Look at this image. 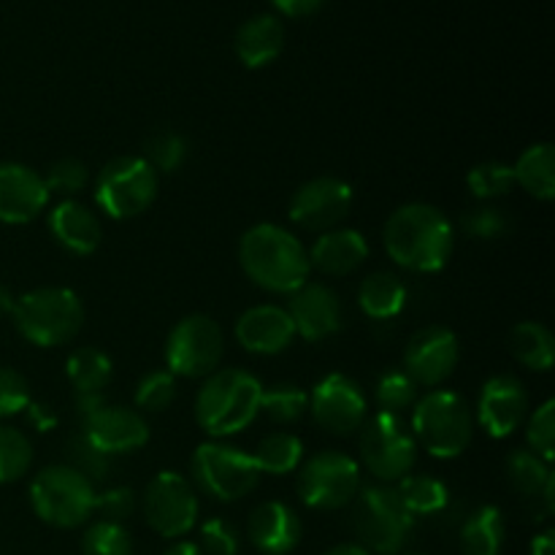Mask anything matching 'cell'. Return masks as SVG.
Here are the masks:
<instances>
[{
  "mask_svg": "<svg viewBox=\"0 0 555 555\" xmlns=\"http://www.w3.org/2000/svg\"><path fill=\"white\" fill-rule=\"evenodd\" d=\"M309 266L325 276H350L366 263L369 244L363 233L352 228H334L320 233L318 242L307 249Z\"/></svg>",
  "mask_w": 555,
  "mask_h": 555,
  "instance_id": "cb8c5ba5",
  "label": "cell"
},
{
  "mask_svg": "<svg viewBox=\"0 0 555 555\" xmlns=\"http://www.w3.org/2000/svg\"><path fill=\"white\" fill-rule=\"evenodd\" d=\"M526 442H529L531 453L545 459L551 464L555 450V401L547 399L534 410V415L526 423Z\"/></svg>",
  "mask_w": 555,
  "mask_h": 555,
  "instance_id": "7bdbcfd3",
  "label": "cell"
},
{
  "mask_svg": "<svg viewBox=\"0 0 555 555\" xmlns=\"http://www.w3.org/2000/svg\"><path fill=\"white\" fill-rule=\"evenodd\" d=\"M65 374H68V383L76 390V396H90L103 393V388L112 383L114 366L112 358L98 347H79V350L70 352Z\"/></svg>",
  "mask_w": 555,
  "mask_h": 555,
  "instance_id": "f546056e",
  "label": "cell"
},
{
  "mask_svg": "<svg viewBox=\"0 0 555 555\" xmlns=\"http://www.w3.org/2000/svg\"><path fill=\"white\" fill-rule=\"evenodd\" d=\"M301 518L285 502H263L253 509L247 534L263 555H287L301 542Z\"/></svg>",
  "mask_w": 555,
  "mask_h": 555,
  "instance_id": "7402d4cb",
  "label": "cell"
},
{
  "mask_svg": "<svg viewBox=\"0 0 555 555\" xmlns=\"http://www.w3.org/2000/svg\"><path fill=\"white\" fill-rule=\"evenodd\" d=\"M260 412L280 426H293L309 412V393L293 383L271 385L260 393Z\"/></svg>",
  "mask_w": 555,
  "mask_h": 555,
  "instance_id": "d6a6232c",
  "label": "cell"
},
{
  "mask_svg": "<svg viewBox=\"0 0 555 555\" xmlns=\"http://www.w3.org/2000/svg\"><path fill=\"white\" fill-rule=\"evenodd\" d=\"M163 555H204V551L195 542H173Z\"/></svg>",
  "mask_w": 555,
  "mask_h": 555,
  "instance_id": "f5cc1de1",
  "label": "cell"
},
{
  "mask_svg": "<svg viewBox=\"0 0 555 555\" xmlns=\"http://www.w3.org/2000/svg\"><path fill=\"white\" fill-rule=\"evenodd\" d=\"M177 399V377L168 369L144 374L135 388V410L141 412H163Z\"/></svg>",
  "mask_w": 555,
  "mask_h": 555,
  "instance_id": "60d3db41",
  "label": "cell"
},
{
  "mask_svg": "<svg viewBox=\"0 0 555 555\" xmlns=\"http://www.w3.org/2000/svg\"><path fill=\"white\" fill-rule=\"evenodd\" d=\"M193 477L217 502H238L258 488L260 472L253 455L225 442H206L193 455Z\"/></svg>",
  "mask_w": 555,
  "mask_h": 555,
  "instance_id": "8fae6325",
  "label": "cell"
},
{
  "mask_svg": "<svg viewBox=\"0 0 555 555\" xmlns=\"http://www.w3.org/2000/svg\"><path fill=\"white\" fill-rule=\"evenodd\" d=\"M238 545V531L236 526L228 524L225 518H209L201 526V551L204 555H236Z\"/></svg>",
  "mask_w": 555,
  "mask_h": 555,
  "instance_id": "f6af8a7d",
  "label": "cell"
},
{
  "mask_svg": "<svg viewBox=\"0 0 555 555\" xmlns=\"http://www.w3.org/2000/svg\"><path fill=\"white\" fill-rule=\"evenodd\" d=\"M49 233L70 255H92L103 242V225L95 211L74 198L49 209Z\"/></svg>",
  "mask_w": 555,
  "mask_h": 555,
  "instance_id": "603a6c76",
  "label": "cell"
},
{
  "mask_svg": "<svg viewBox=\"0 0 555 555\" xmlns=\"http://www.w3.org/2000/svg\"><path fill=\"white\" fill-rule=\"evenodd\" d=\"M27 417H30V423L38 428V431H49V428L57 426V415H54L47 404H33L30 401V406H27Z\"/></svg>",
  "mask_w": 555,
  "mask_h": 555,
  "instance_id": "681fc988",
  "label": "cell"
},
{
  "mask_svg": "<svg viewBox=\"0 0 555 555\" xmlns=\"http://www.w3.org/2000/svg\"><path fill=\"white\" fill-rule=\"evenodd\" d=\"M95 486L68 464L38 472L30 482L33 513L54 529H76L95 513Z\"/></svg>",
  "mask_w": 555,
  "mask_h": 555,
  "instance_id": "52a82bcc",
  "label": "cell"
},
{
  "mask_svg": "<svg viewBox=\"0 0 555 555\" xmlns=\"http://www.w3.org/2000/svg\"><path fill=\"white\" fill-rule=\"evenodd\" d=\"M271 3L291 16H307L312 11H318L325 0H271Z\"/></svg>",
  "mask_w": 555,
  "mask_h": 555,
  "instance_id": "c3c4849f",
  "label": "cell"
},
{
  "mask_svg": "<svg viewBox=\"0 0 555 555\" xmlns=\"http://www.w3.org/2000/svg\"><path fill=\"white\" fill-rule=\"evenodd\" d=\"M95 513H101V520L108 524H122L135 513V491L128 486L106 488L95 496Z\"/></svg>",
  "mask_w": 555,
  "mask_h": 555,
  "instance_id": "7dc6e473",
  "label": "cell"
},
{
  "mask_svg": "<svg viewBox=\"0 0 555 555\" xmlns=\"http://www.w3.org/2000/svg\"><path fill=\"white\" fill-rule=\"evenodd\" d=\"M459 358L461 347L453 331L444 325H426L406 341L404 372L417 388H439L453 377Z\"/></svg>",
  "mask_w": 555,
  "mask_h": 555,
  "instance_id": "9a60e30c",
  "label": "cell"
},
{
  "mask_svg": "<svg viewBox=\"0 0 555 555\" xmlns=\"http://www.w3.org/2000/svg\"><path fill=\"white\" fill-rule=\"evenodd\" d=\"M30 385L20 372L0 366V417L20 415L30 406Z\"/></svg>",
  "mask_w": 555,
  "mask_h": 555,
  "instance_id": "bcb514c9",
  "label": "cell"
},
{
  "mask_svg": "<svg viewBox=\"0 0 555 555\" xmlns=\"http://www.w3.org/2000/svg\"><path fill=\"white\" fill-rule=\"evenodd\" d=\"M144 160L160 173H173L182 168V163L188 160V139L173 130H157L146 139L144 144Z\"/></svg>",
  "mask_w": 555,
  "mask_h": 555,
  "instance_id": "8d00e7d4",
  "label": "cell"
},
{
  "mask_svg": "<svg viewBox=\"0 0 555 555\" xmlns=\"http://www.w3.org/2000/svg\"><path fill=\"white\" fill-rule=\"evenodd\" d=\"M81 553L85 555H133V537L122 524L98 520L81 537Z\"/></svg>",
  "mask_w": 555,
  "mask_h": 555,
  "instance_id": "ab89813d",
  "label": "cell"
},
{
  "mask_svg": "<svg viewBox=\"0 0 555 555\" xmlns=\"http://www.w3.org/2000/svg\"><path fill=\"white\" fill-rule=\"evenodd\" d=\"M263 385L244 369H217L195 396V421L209 437L225 439L244 431L260 415Z\"/></svg>",
  "mask_w": 555,
  "mask_h": 555,
  "instance_id": "3957f363",
  "label": "cell"
},
{
  "mask_svg": "<svg viewBox=\"0 0 555 555\" xmlns=\"http://www.w3.org/2000/svg\"><path fill=\"white\" fill-rule=\"evenodd\" d=\"M16 307V298L11 296V291L5 285H0V318H11Z\"/></svg>",
  "mask_w": 555,
  "mask_h": 555,
  "instance_id": "816d5d0a",
  "label": "cell"
},
{
  "mask_svg": "<svg viewBox=\"0 0 555 555\" xmlns=\"http://www.w3.org/2000/svg\"><path fill=\"white\" fill-rule=\"evenodd\" d=\"M509 350L515 361L531 372H551L555 363V339L551 328L534 320H524L509 334Z\"/></svg>",
  "mask_w": 555,
  "mask_h": 555,
  "instance_id": "f1b7e54d",
  "label": "cell"
},
{
  "mask_svg": "<svg viewBox=\"0 0 555 555\" xmlns=\"http://www.w3.org/2000/svg\"><path fill=\"white\" fill-rule=\"evenodd\" d=\"M160 177L155 168L135 155L108 160L95 179V204L112 220H133L144 215L157 198Z\"/></svg>",
  "mask_w": 555,
  "mask_h": 555,
  "instance_id": "ba28073f",
  "label": "cell"
},
{
  "mask_svg": "<svg viewBox=\"0 0 555 555\" xmlns=\"http://www.w3.org/2000/svg\"><path fill=\"white\" fill-rule=\"evenodd\" d=\"M406 555H423V553H406Z\"/></svg>",
  "mask_w": 555,
  "mask_h": 555,
  "instance_id": "11a10c76",
  "label": "cell"
},
{
  "mask_svg": "<svg viewBox=\"0 0 555 555\" xmlns=\"http://www.w3.org/2000/svg\"><path fill=\"white\" fill-rule=\"evenodd\" d=\"M43 177L22 163H0V222L27 225L49 206Z\"/></svg>",
  "mask_w": 555,
  "mask_h": 555,
  "instance_id": "d6986e66",
  "label": "cell"
},
{
  "mask_svg": "<svg viewBox=\"0 0 555 555\" xmlns=\"http://www.w3.org/2000/svg\"><path fill=\"white\" fill-rule=\"evenodd\" d=\"M90 182V171L76 157H63V160L52 163L49 171L43 173V184H47L49 195H63V198H74L76 193L87 188Z\"/></svg>",
  "mask_w": 555,
  "mask_h": 555,
  "instance_id": "b9f144b4",
  "label": "cell"
},
{
  "mask_svg": "<svg viewBox=\"0 0 555 555\" xmlns=\"http://www.w3.org/2000/svg\"><path fill=\"white\" fill-rule=\"evenodd\" d=\"M515 184L540 201L555 198V150L553 144H531L513 166Z\"/></svg>",
  "mask_w": 555,
  "mask_h": 555,
  "instance_id": "83f0119b",
  "label": "cell"
},
{
  "mask_svg": "<svg viewBox=\"0 0 555 555\" xmlns=\"http://www.w3.org/2000/svg\"><path fill=\"white\" fill-rule=\"evenodd\" d=\"M504 537H507V524H504L502 509L482 504L475 513L466 515L459 545L464 555H499L504 547Z\"/></svg>",
  "mask_w": 555,
  "mask_h": 555,
  "instance_id": "484cf974",
  "label": "cell"
},
{
  "mask_svg": "<svg viewBox=\"0 0 555 555\" xmlns=\"http://www.w3.org/2000/svg\"><path fill=\"white\" fill-rule=\"evenodd\" d=\"M466 184H469L475 198L488 201V204H491L493 198H502V195H507L509 190H513L515 184L513 166L499 160L477 163V166L469 171V177H466Z\"/></svg>",
  "mask_w": 555,
  "mask_h": 555,
  "instance_id": "f35d334b",
  "label": "cell"
},
{
  "mask_svg": "<svg viewBox=\"0 0 555 555\" xmlns=\"http://www.w3.org/2000/svg\"><path fill=\"white\" fill-rule=\"evenodd\" d=\"M238 263L255 285L280 296L296 293L312 274L307 247L291 231L271 222L244 231L238 242Z\"/></svg>",
  "mask_w": 555,
  "mask_h": 555,
  "instance_id": "7a4b0ae2",
  "label": "cell"
},
{
  "mask_svg": "<svg viewBox=\"0 0 555 555\" xmlns=\"http://www.w3.org/2000/svg\"><path fill=\"white\" fill-rule=\"evenodd\" d=\"M383 242L396 266L415 274H434L448 266L455 233L448 215L431 204H404L388 217Z\"/></svg>",
  "mask_w": 555,
  "mask_h": 555,
  "instance_id": "6da1fadb",
  "label": "cell"
},
{
  "mask_svg": "<svg viewBox=\"0 0 555 555\" xmlns=\"http://www.w3.org/2000/svg\"><path fill=\"white\" fill-rule=\"evenodd\" d=\"M358 491H361V466L339 450H323L312 455L298 475L301 502L323 513L350 507Z\"/></svg>",
  "mask_w": 555,
  "mask_h": 555,
  "instance_id": "7c38bea8",
  "label": "cell"
},
{
  "mask_svg": "<svg viewBox=\"0 0 555 555\" xmlns=\"http://www.w3.org/2000/svg\"><path fill=\"white\" fill-rule=\"evenodd\" d=\"M531 555H555V534L553 531H542L531 542Z\"/></svg>",
  "mask_w": 555,
  "mask_h": 555,
  "instance_id": "f907efd6",
  "label": "cell"
},
{
  "mask_svg": "<svg viewBox=\"0 0 555 555\" xmlns=\"http://www.w3.org/2000/svg\"><path fill=\"white\" fill-rule=\"evenodd\" d=\"M361 461L379 482L393 486L412 475L417 461V442L410 423L401 415H374L361 434Z\"/></svg>",
  "mask_w": 555,
  "mask_h": 555,
  "instance_id": "30bf717a",
  "label": "cell"
},
{
  "mask_svg": "<svg viewBox=\"0 0 555 555\" xmlns=\"http://www.w3.org/2000/svg\"><path fill=\"white\" fill-rule=\"evenodd\" d=\"M65 459H68L70 469H76L81 477H87L92 486H95V482H103L112 475V455L98 450L81 431L68 439V444H65Z\"/></svg>",
  "mask_w": 555,
  "mask_h": 555,
  "instance_id": "d590c367",
  "label": "cell"
},
{
  "mask_svg": "<svg viewBox=\"0 0 555 555\" xmlns=\"http://www.w3.org/2000/svg\"><path fill=\"white\" fill-rule=\"evenodd\" d=\"M352 529L358 545L377 555H399L415 534V518L406 513L393 486H366L352 499Z\"/></svg>",
  "mask_w": 555,
  "mask_h": 555,
  "instance_id": "8992f818",
  "label": "cell"
},
{
  "mask_svg": "<svg viewBox=\"0 0 555 555\" xmlns=\"http://www.w3.org/2000/svg\"><path fill=\"white\" fill-rule=\"evenodd\" d=\"M11 318L30 345L60 347L79 336L85 325V304L68 287H36L16 298Z\"/></svg>",
  "mask_w": 555,
  "mask_h": 555,
  "instance_id": "5b68a950",
  "label": "cell"
},
{
  "mask_svg": "<svg viewBox=\"0 0 555 555\" xmlns=\"http://www.w3.org/2000/svg\"><path fill=\"white\" fill-rule=\"evenodd\" d=\"M352 209V188L336 177L309 179L293 193L291 220L304 231L325 233L339 228Z\"/></svg>",
  "mask_w": 555,
  "mask_h": 555,
  "instance_id": "2e32d148",
  "label": "cell"
},
{
  "mask_svg": "<svg viewBox=\"0 0 555 555\" xmlns=\"http://www.w3.org/2000/svg\"><path fill=\"white\" fill-rule=\"evenodd\" d=\"M366 396L347 374H328L309 393V412L314 423L336 437H350L366 421Z\"/></svg>",
  "mask_w": 555,
  "mask_h": 555,
  "instance_id": "5bb4252c",
  "label": "cell"
},
{
  "mask_svg": "<svg viewBox=\"0 0 555 555\" xmlns=\"http://www.w3.org/2000/svg\"><path fill=\"white\" fill-rule=\"evenodd\" d=\"M81 434L106 455H128L150 442V426L139 410L117 404L98 406L81 421Z\"/></svg>",
  "mask_w": 555,
  "mask_h": 555,
  "instance_id": "e0dca14e",
  "label": "cell"
},
{
  "mask_svg": "<svg viewBox=\"0 0 555 555\" xmlns=\"http://www.w3.org/2000/svg\"><path fill=\"white\" fill-rule=\"evenodd\" d=\"M236 54L247 68H263L280 57L285 47V27L274 14H258L236 30Z\"/></svg>",
  "mask_w": 555,
  "mask_h": 555,
  "instance_id": "d4e9b609",
  "label": "cell"
},
{
  "mask_svg": "<svg viewBox=\"0 0 555 555\" xmlns=\"http://www.w3.org/2000/svg\"><path fill=\"white\" fill-rule=\"evenodd\" d=\"M253 461L258 466L260 475H291L298 469L304 459V442L296 434L287 431H274L269 437H263L258 442V448L253 450Z\"/></svg>",
  "mask_w": 555,
  "mask_h": 555,
  "instance_id": "1f68e13d",
  "label": "cell"
},
{
  "mask_svg": "<svg viewBox=\"0 0 555 555\" xmlns=\"http://www.w3.org/2000/svg\"><path fill=\"white\" fill-rule=\"evenodd\" d=\"M393 488L412 518L439 515L450 504L448 486L431 475H406L404 480L396 482Z\"/></svg>",
  "mask_w": 555,
  "mask_h": 555,
  "instance_id": "4dcf8cb0",
  "label": "cell"
},
{
  "mask_svg": "<svg viewBox=\"0 0 555 555\" xmlns=\"http://www.w3.org/2000/svg\"><path fill=\"white\" fill-rule=\"evenodd\" d=\"M507 475H509V482H513V488L518 493H524V496H542V491H545L547 480L553 477L551 472V464H547L545 459H540L537 453H531V450H513L507 459Z\"/></svg>",
  "mask_w": 555,
  "mask_h": 555,
  "instance_id": "836d02e7",
  "label": "cell"
},
{
  "mask_svg": "<svg viewBox=\"0 0 555 555\" xmlns=\"http://www.w3.org/2000/svg\"><path fill=\"white\" fill-rule=\"evenodd\" d=\"M33 444L22 431L0 426V486L16 482L30 472Z\"/></svg>",
  "mask_w": 555,
  "mask_h": 555,
  "instance_id": "e575fe53",
  "label": "cell"
},
{
  "mask_svg": "<svg viewBox=\"0 0 555 555\" xmlns=\"http://www.w3.org/2000/svg\"><path fill=\"white\" fill-rule=\"evenodd\" d=\"M529 415V393L513 374H496L488 379L477 399V423L493 439H504L518 431Z\"/></svg>",
  "mask_w": 555,
  "mask_h": 555,
  "instance_id": "ac0fdd59",
  "label": "cell"
},
{
  "mask_svg": "<svg viewBox=\"0 0 555 555\" xmlns=\"http://www.w3.org/2000/svg\"><path fill=\"white\" fill-rule=\"evenodd\" d=\"M325 555H372V553L363 551L361 545H336V547H331Z\"/></svg>",
  "mask_w": 555,
  "mask_h": 555,
  "instance_id": "db71d44e",
  "label": "cell"
},
{
  "mask_svg": "<svg viewBox=\"0 0 555 555\" xmlns=\"http://www.w3.org/2000/svg\"><path fill=\"white\" fill-rule=\"evenodd\" d=\"M144 518L155 534L179 540L198 520V496L179 472H160L144 491Z\"/></svg>",
  "mask_w": 555,
  "mask_h": 555,
  "instance_id": "4fadbf2b",
  "label": "cell"
},
{
  "mask_svg": "<svg viewBox=\"0 0 555 555\" xmlns=\"http://www.w3.org/2000/svg\"><path fill=\"white\" fill-rule=\"evenodd\" d=\"M461 228H464L466 236L477 238V242H493V238H502L509 231V220L502 209L482 204L461 217Z\"/></svg>",
  "mask_w": 555,
  "mask_h": 555,
  "instance_id": "ee69618b",
  "label": "cell"
},
{
  "mask_svg": "<svg viewBox=\"0 0 555 555\" xmlns=\"http://www.w3.org/2000/svg\"><path fill=\"white\" fill-rule=\"evenodd\" d=\"M287 314L296 336L307 341H323L341 328V301L328 285L307 282L287 296Z\"/></svg>",
  "mask_w": 555,
  "mask_h": 555,
  "instance_id": "ffe728a7",
  "label": "cell"
},
{
  "mask_svg": "<svg viewBox=\"0 0 555 555\" xmlns=\"http://www.w3.org/2000/svg\"><path fill=\"white\" fill-rule=\"evenodd\" d=\"M225 334L209 314H188L166 339V366L173 377L206 379L220 369Z\"/></svg>",
  "mask_w": 555,
  "mask_h": 555,
  "instance_id": "9c48e42d",
  "label": "cell"
},
{
  "mask_svg": "<svg viewBox=\"0 0 555 555\" xmlns=\"http://www.w3.org/2000/svg\"><path fill=\"white\" fill-rule=\"evenodd\" d=\"M358 304L366 312V318L393 320L404 312L406 307V285L390 271H377V274L366 276L358 287Z\"/></svg>",
  "mask_w": 555,
  "mask_h": 555,
  "instance_id": "4316f807",
  "label": "cell"
},
{
  "mask_svg": "<svg viewBox=\"0 0 555 555\" xmlns=\"http://www.w3.org/2000/svg\"><path fill=\"white\" fill-rule=\"evenodd\" d=\"M296 339V328L285 307L260 304L249 307L236 320V341L253 356H276L285 352Z\"/></svg>",
  "mask_w": 555,
  "mask_h": 555,
  "instance_id": "44dd1931",
  "label": "cell"
},
{
  "mask_svg": "<svg viewBox=\"0 0 555 555\" xmlns=\"http://www.w3.org/2000/svg\"><path fill=\"white\" fill-rule=\"evenodd\" d=\"M374 399L385 415H404L417 401V385L406 377V372H385L374 385Z\"/></svg>",
  "mask_w": 555,
  "mask_h": 555,
  "instance_id": "74e56055",
  "label": "cell"
},
{
  "mask_svg": "<svg viewBox=\"0 0 555 555\" xmlns=\"http://www.w3.org/2000/svg\"><path fill=\"white\" fill-rule=\"evenodd\" d=\"M412 437L434 459H459L475 437V415L464 396L431 390L412 406Z\"/></svg>",
  "mask_w": 555,
  "mask_h": 555,
  "instance_id": "277c9868",
  "label": "cell"
}]
</instances>
